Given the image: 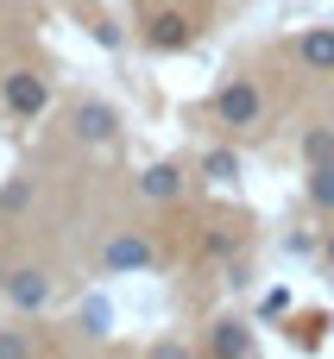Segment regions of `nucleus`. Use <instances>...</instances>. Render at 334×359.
<instances>
[{
	"label": "nucleus",
	"mask_w": 334,
	"mask_h": 359,
	"mask_svg": "<svg viewBox=\"0 0 334 359\" xmlns=\"http://www.w3.org/2000/svg\"><path fill=\"white\" fill-rule=\"evenodd\" d=\"M0 95H6V107H13L19 120H38V114L51 107V88H44V76H32V69H13V76L0 82Z\"/></svg>",
	"instance_id": "f257e3e1"
},
{
	"label": "nucleus",
	"mask_w": 334,
	"mask_h": 359,
	"mask_svg": "<svg viewBox=\"0 0 334 359\" xmlns=\"http://www.w3.org/2000/svg\"><path fill=\"white\" fill-rule=\"evenodd\" d=\"M158 252H152V240L145 233H114L107 246H101V265L114 271V278H126V271H145Z\"/></svg>",
	"instance_id": "f03ea898"
},
{
	"label": "nucleus",
	"mask_w": 334,
	"mask_h": 359,
	"mask_svg": "<svg viewBox=\"0 0 334 359\" xmlns=\"http://www.w3.org/2000/svg\"><path fill=\"white\" fill-rule=\"evenodd\" d=\"M114 126H120V120H114V107H107V101H76V114H69V133H76L82 145H107V139H114Z\"/></svg>",
	"instance_id": "7ed1b4c3"
},
{
	"label": "nucleus",
	"mask_w": 334,
	"mask_h": 359,
	"mask_svg": "<svg viewBox=\"0 0 334 359\" xmlns=\"http://www.w3.org/2000/svg\"><path fill=\"white\" fill-rule=\"evenodd\" d=\"M215 114H221L227 126H253V120H259V88H253V82H227V88L215 95Z\"/></svg>",
	"instance_id": "20e7f679"
},
{
	"label": "nucleus",
	"mask_w": 334,
	"mask_h": 359,
	"mask_svg": "<svg viewBox=\"0 0 334 359\" xmlns=\"http://www.w3.org/2000/svg\"><path fill=\"white\" fill-rule=\"evenodd\" d=\"M297 57H303V69H322V76H334V25L303 32V38H297Z\"/></svg>",
	"instance_id": "39448f33"
},
{
	"label": "nucleus",
	"mask_w": 334,
	"mask_h": 359,
	"mask_svg": "<svg viewBox=\"0 0 334 359\" xmlns=\"http://www.w3.org/2000/svg\"><path fill=\"white\" fill-rule=\"evenodd\" d=\"M139 196H145V202H177V196H183V170H177V164H152V170L139 177Z\"/></svg>",
	"instance_id": "423d86ee"
},
{
	"label": "nucleus",
	"mask_w": 334,
	"mask_h": 359,
	"mask_svg": "<svg viewBox=\"0 0 334 359\" xmlns=\"http://www.w3.org/2000/svg\"><path fill=\"white\" fill-rule=\"evenodd\" d=\"M6 297H13L19 309H44L51 278H44V271H6Z\"/></svg>",
	"instance_id": "0eeeda50"
},
{
	"label": "nucleus",
	"mask_w": 334,
	"mask_h": 359,
	"mask_svg": "<svg viewBox=\"0 0 334 359\" xmlns=\"http://www.w3.org/2000/svg\"><path fill=\"white\" fill-rule=\"evenodd\" d=\"M152 44H158V50H183V44H189V19H183V13H158V19H152Z\"/></svg>",
	"instance_id": "6e6552de"
},
{
	"label": "nucleus",
	"mask_w": 334,
	"mask_h": 359,
	"mask_svg": "<svg viewBox=\"0 0 334 359\" xmlns=\"http://www.w3.org/2000/svg\"><path fill=\"white\" fill-rule=\"evenodd\" d=\"M309 202H316V208H334V158L309 164Z\"/></svg>",
	"instance_id": "1a4fd4ad"
},
{
	"label": "nucleus",
	"mask_w": 334,
	"mask_h": 359,
	"mask_svg": "<svg viewBox=\"0 0 334 359\" xmlns=\"http://www.w3.org/2000/svg\"><path fill=\"white\" fill-rule=\"evenodd\" d=\"M202 177H208V183H234V177H240V158H234V151H208V158H202Z\"/></svg>",
	"instance_id": "9d476101"
},
{
	"label": "nucleus",
	"mask_w": 334,
	"mask_h": 359,
	"mask_svg": "<svg viewBox=\"0 0 334 359\" xmlns=\"http://www.w3.org/2000/svg\"><path fill=\"white\" fill-rule=\"evenodd\" d=\"M215 353H253V334H246L240 322H221V328H215Z\"/></svg>",
	"instance_id": "9b49d317"
},
{
	"label": "nucleus",
	"mask_w": 334,
	"mask_h": 359,
	"mask_svg": "<svg viewBox=\"0 0 334 359\" xmlns=\"http://www.w3.org/2000/svg\"><path fill=\"white\" fill-rule=\"evenodd\" d=\"M303 158H309V164L334 158V133H328V126H309V139H303Z\"/></svg>",
	"instance_id": "f8f14e48"
},
{
	"label": "nucleus",
	"mask_w": 334,
	"mask_h": 359,
	"mask_svg": "<svg viewBox=\"0 0 334 359\" xmlns=\"http://www.w3.org/2000/svg\"><path fill=\"white\" fill-rule=\"evenodd\" d=\"M19 353H32V341L25 334H0V359H19Z\"/></svg>",
	"instance_id": "ddd939ff"
},
{
	"label": "nucleus",
	"mask_w": 334,
	"mask_h": 359,
	"mask_svg": "<svg viewBox=\"0 0 334 359\" xmlns=\"http://www.w3.org/2000/svg\"><path fill=\"white\" fill-rule=\"evenodd\" d=\"M259 309H265V316H284V309H290V290H265V303H259Z\"/></svg>",
	"instance_id": "4468645a"
},
{
	"label": "nucleus",
	"mask_w": 334,
	"mask_h": 359,
	"mask_svg": "<svg viewBox=\"0 0 334 359\" xmlns=\"http://www.w3.org/2000/svg\"><path fill=\"white\" fill-rule=\"evenodd\" d=\"M0 208H25V183H6L0 189Z\"/></svg>",
	"instance_id": "2eb2a0df"
},
{
	"label": "nucleus",
	"mask_w": 334,
	"mask_h": 359,
	"mask_svg": "<svg viewBox=\"0 0 334 359\" xmlns=\"http://www.w3.org/2000/svg\"><path fill=\"white\" fill-rule=\"evenodd\" d=\"M88 334H107V303H88Z\"/></svg>",
	"instance_id": "dca6fc26"
},
{
	"label": "nucleus",
	"mask_w": 334,
	"mask_h": 359,
	"mask_svg": "<svg viewBox=\"0 0 334 359\" xmlns=\"http://www.w3.org/2000/svg\"><path fill=\"white\" fill-rule=\"evenodd\" d=\"M328 265H334V233H328Z\"/></svg>",
	"instance_id": "f3484780"
},
{
	"label": "nucleus",
	"mask_w": 334,
	"mask_h": 359,
	"mask_svg": "<svg viewBox=\"0 0 334 359\" xmlns=\"http://www.w3.org/2000/svg\"><path fill=\"white\" fill-rule=\"evenodd\" d=\"M0 290H6V271H0Z\"/></svg>",
	"instance_id": "a211bd4d"
}]
</instances>
